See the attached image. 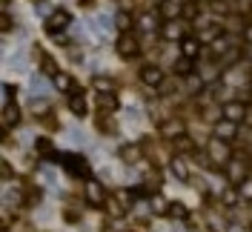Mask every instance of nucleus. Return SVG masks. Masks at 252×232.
Instances as JSON below:
<instances>
[{
	"label": "nucleus",
	"mask_w": 252,
	"mask_h": 232,
	"mask_svg": "<svg viewBox=\"0 0 252 232\" xmlns=\"http://www.w3.org/2000/svg\"><path fill=\"white\" fill-rule=\"evenodd\" d=\"M181 55L189 58V61H198V55H201V37H184L181 40Z\"/></svg>",
	"instance_id": "nucleus-12"
},
{
	"label": "nucleus",
	"mask_w": 252,
	"mask_h": 232,
	"mask_svg": "<svg viewBox=\"0 0 252 232\" xmlns=\"http://www.w3.org/2000/svg\"><path fill=\"white\" fill-rule=\"evenodd\" d=\"M92 89L94 92H115V80H112V77H103V75H94Z\"/></svg>",
	"instance_id": "nucleus-18"
},
{
	"label": "nucleus",
	"mask_w": 252,
	"mask_h": 232,
	"mask_svg": "<svg viewBox=\"0 0 252 232\" xmlns=\"http://www.w3.org/2000/svg\"><path fill=\"white\" fill-rule=\"evenodd\" d=\"M163 20H175V17H184V3L181 0H160L155 9Z\"/></svg>",
	"instance_id": "nucleus-6"
},
{
	"label": "nucleus",
	"mask_w": 252,
	"mask_h": 232,
	"mask_svg": "<svg viewBox=\"0 0 252 232\" xmlns=\"http://www.w3.org/2000/svg\"><path fill=\"white\" fill-rule=\"evenodd\" d=\"M160 135L163 138H178V135H184V121H166V124H160Z\"/></svg>",
	"instance_id": "nucleus-16"
},
{
	"label": "nucleus",
	"mask_w": 252,
	"mask_h": 232,
	"mask_svg": "<svg viewBox=\"0 0 252 232\" xmlns=\"http://www.w3.org/2000/svg\"><path fill=\"white\" fill-rule=\"evenodd\" d=\"M97 106L100 109H118V98H115V92H97Z\"/></svg>",
	"instance_id": "nucleus-21"
},
{
	"label": "nucleus",
	"mask_w": 252,
	"mask_h": 232,
	"mask_svg": "<svg viewBox=\"0 0 252 232\" xmlns=\"http://www.w3.org/2000/svg\"><path fill=\"white\" fill-rule=\"evenodd\" d=\"M29 86H32V92H34V95H46V83H43V77H40V75H32Z\"/></svg>",
	"instance_id": "nucleus-26"
},
{
	"label": "nucleus",
	"mask_w": 252,
	"mask_h": 232,
	"mask_svg": "<svg viewBox=\"0 0 252 232\" xmlns=\"http://www.w3.org/2000/svg\"><path fill=\"white\" fill-rule=\"evenodd\" d=\"M69 112H72L75 118H83V115H86V95L78 92V89L69 95Z\"/></svg>",
	"instance_id": "nucleus-14"
},
{
	"label": "nucleus",
	"mask_w": 252,
	"mask_h": 232,
	"mask_svg": "<svg viewBox=\"0 0 252 232\" xmlns=\"http://www.w3.org/2000/svg\"><path fill=\"white\" fill-rule=\"evenodd\" d=\"M37 149H40V152H49V149H52V140H49V138H40V140H37Z\"/></svg>",
	"instance_id": "nucleus-34"
},
{
	"label": "nucleus",
	"mask_w": 252,
	"mask_h": 232,
	"mask_svg": "<svg viewBox=\"0 0 252 232\" xmlns=\"http://www.w3.org/2000/svg\"><path fill=\"white\" fill-rule=\"evenodd\" d=\"M195 17H198V6H195V3L189 0L187 6H184V20H189V23H192Z\"/></svg>",
	"instance_id": "nucleus-31"
},
{
	"label": "nucleus",
	"mask_w": 252,
	"mask_h": 232,
	"mask_svg": "<svg viewBox=\"0 0 252 232\" xmlns=\"http://www.w3.org/2000/svg\"><path fill=\"white\" fill-rule=\"evenodd\" d=\"M12 26H15V23H12V15L6 12V15H3V32H9Z\"/></svg>",
	"instance_id": "nucleus-35"
},
{
	"label": "nucleus",
	"mask_w": 252,
	"mask_h": 232,
	"mask_svg": "<svg viewBox=\"0 0 252 232\" xmlns=\"http://www.w3.org/2000/svg\"><path fill=\"white\" fill-rule=\"evenodd\" d=\"M138 29L141 32H155V29H160V23H163V17L158 15V12H143V15H138Z\"/></svg>",
	"instance_id": "nucleus-11"
},
{
	"label": "nucleus",
	"mask_w": 252,
	"mask_h": 232,
	"mask_svg": "<svg viewBox=\"0 0 252 232\" xmlns=\"http://www.w3.org/2000/svg\"><path fill=\"white\" fill-rule=\"evenodd\" d=\"M169 215L181 221V218H187L189 212H187V206H184V203H178V201H175V203H169Z\"/></svg>",
	"instance_id": "nucleus-30"
},
{
	"label": "nucleus",
	"mask_w": 252,
	"mask_h": 232,
	"mask_svg": "<svg viewBox=\"0 0 252 232\" xmlns=\"http://www.w3.org/2000/svg\"><path fill=\"white\" fill-rule=\"evenodd\" d=\"M250 83H252V75H250Z\"/></svg>",
	"instance_id": "nucleus-36"
},
{
	"label": "nucleus",
	"mask_w": 252,
	"mask_h": 232,
	"mask_svg": "<svg viewBox=\"0 0 252 232\" xmlns=\"http://www.w3.org/2000/svg\"><path fill=\"white\" fill-rule=\"evenodd\" d=\"M158 32H160V40H166V43H181L184 37H189V20H184V17L163 20Z\"/></svg>",
	"instance_id": "nucleus-1"
},
{
	"label": "nucleus",
	"mask_w": 252,
	"mask_h": 232,
	"mask_svg": "<svg viewBox=\"0 0 252 232\" xmlns=\"http://www.w3.org/2000/svg\"><path fill=\"white\" fill-rule=\"evenodd\" d=\"M206 158L215 161V164H226V161H232V158H229V140L212 138L209 143H206Z\"/></svg>",
	"instance_id": "nucleus-2"
},
{
	"label": "nucleus",
	"mask_w": 252,
	"mask_h": 232,
	"mask_svg": "<svg viewBox=\"0 0 252 232\" xmlns=\"http://www.w3.org/2000/svg\"><path fill=\"white\" fill-rule=\"evenodd\" d=\"M17 124H20V106H17L15 100H6V106H3V126L12 129Z\"/></svg>",
	"instance_id": "nucleus-13"
},
{
	"label": "nucleus",
	"mask_w": 252,
	"mask_h": 232,
	"mask_svg": "<svg viewBox=\"0 0 252 232\" xmlns=\"http://www.w3.org/2000/svg\"><path fill=\"white\" fill-rule=\"evenodd\" d=\"M198 75L204 77V80H215V77H218V69H215V66H206V69H201Z\"/></svg>",
	"instance_id": "nucleus-32"
},
{
	"label": "nucleus",
	"mask_w": 252,
	"mask_h": 232,
	"mask_svg": "<svg viewBox=\"0 0 252 232\" xmlns=\"http://www.w3.org/2000/svg\"><path fill=\"white\" fill-rule=\"evenodd\" d=\"M220 115H223L226 121H235V124H241L250 112H247V106H244L241 100H229V103H223V106H220Z\"/></svg>",
	"instance_id": "nucleus-8"
},
{
	"label": "nucleus",
	"mask_w": 252,
	"mask_h": 232,
	"mask_svg": "<svg viewBox=\"0 0 252 232\" xmlns=\"http://www.w3.org/2000/svg\"><path fill=\"white\" fill-rule=\"evenodd\" d=\"M172 175L178 178V181H187L189 178V164L181 158V155H175L172 158Z\"/></svg>",
	"instance_id": "nucleus-17"
},
{
	"label": "nucleus",
	"mask_w": 252,
	"mask_h": 232,
	"mask_svg": "<svg viewBox=\"0 0 252 232\" xmlns=\"http://www.w3.org/2000/svg\"><path fill=\"white\" fill-rule=\"evenodd\" d=\"M175 146H178L181 152H192V149H195V143H192L187 135H178V138H175Z\"/></svg>",
	"instance_id": "nucleus-29"
},
{
	"label": "nucleus",
	"mask_w": 252,
	"mask_h": 232,
	"mask_svg": "<svg viewBox=\"0 0 252 232\" xmlns=\"http://www.w3.org/2000/svg\"><path fill=\"white\" fill-rule=\"evenodd\" d=\"M163 80H166V75H163V69L155 66V63H149V66L141 69V83L143 86H160Z\"/></svg>",
	"instance_id": "nucleus-7"
},
{
	"label": "nucleus",
	"mask_w": 252,
	"mask_h": 232,
	"mask_svg": "<svg viewBox=\"0 0 252 232\" xmlns=\"http://www.w3.org/2000/svg\"><path fill=\"white\" fill-rule=\"evenodd\" d=\"M241 34H244V43H247V46H252V23H247Z\"/></svg>",
	"instance_id": "nucleus-33"
},
{
	"label": "nucleus",
	"mask_w": 252,
	"mask_h": 232,
	"mask_svg": "<svg viewBox=\"0 0 252 232\" xmlns=\"http://www.w3.org/2000/svg\"><path fill=\"white\" fill-rule=\"evenodd\" d=\"M86 198H89L92 206H103V203H106V189L97 184V181L89 178V181H86Z\"/></svg>",
	"instance_id": "nucleus-10"
},
{
	"label": "nucleus",
	"mask_w": 252,
	"mask_h": 232,
	"mask_svg": "<svg viewBox=\"0 0 252 232\" xmlns=\"http://www.w3.org/2000/svg\"><path fill=\"white\" fill-rule=\"evenodd\" d=\"M149 209H152V212H169V203L163 201L160 195H155V198L149 201Z\"/></svg>",
	"instance_id": "nucleus-27"
},
{
	"label": "nucleus",
	"mask_w": 252,
	"mask_h": 232,
	"mask_svg": "<svg viewBox=\"0 0 252 232\" xmlns=\"http://www.w3.org/2000/svg\"><path fill=\"white\" fill-rule=\"evenodd\" d=\"M69 23H72V15L66 12V9H55V12H49V17H46V32L49 34H58V32H63V29H69Z\"/></svg>",
	"instance_id": "nucleus-3"
},
{
	"label": "nucleus",
	"mask_w": 252,
	"mask_h": 232,
	"mask_svg": "<svg viewBox=\"0 0 252 232\" xmlns=\"http://www.w3.org/2000/svg\"><path fill=\"white\" fill-rule=\"evenodd\" d=\"M226 172H229V181H232V184H241V181L247 178V166H244V161H241V158H235V161H229V166H226Z\"/></svg>",
	"instance_id": "nucleus-15"
},
{
	"label": "nucleus",
	"mask_w": 252,
	"mask_h": 232,
	"mask_svg": "<svg viewBox=\"0 0 252 232\" xmlns=\"http://www.w3.org/2000/svg\"><path fill=\"white\" fill-rule=\"evenodd\" d=\"M115 26H118L121 32H129V29H132V15H126V12H118V15H115Z\"/></svg>",
	"instance_id": "nucleus-24"
},
{
	"label": "nucleus",
	"mask_w": 252,
	"mask_h": 232,
	"mask_svg": "<svg viewBox=\"0 0 252 232\" xmlns=\"http://www.w3.org/2000/svg\"><path fill=\"white\" fill-rule=\"evenodd\" d=\"M118 55L121 58H135L138 52H141V40L132 34V32H121V37H118Z\"/></svg>",
	"instance_id": "nucleus-5"
},
{
	"label": "nucleus",
	"mask_w": 252,
	"mask_h": 232,
	"mask_svg": "<svg viewBox=\"0 0 252 232\" xmlns=\"http://www.w3.org/2000/svg\"><path fill=\"white\" fill-rule=\"evenodd\" d=\"M63 166H66L69 175L89 181V164H86V158H80V155H63Z\"/></svg>",
	"instance_id": "nucleus-4"
},
{
	"label": "nucleus",
	"mask_w": 252,
	"mask_h": 232,
	"mask_svg": "<svg viewBox=\"0 0 252 232\" xmlns=\"http://www.w3.org/2000/svg\"><path fill=\"white\" fill-rule=\"evenodd\" d=\"M52 83H55L58 92H66V95H69V89H72V77L66 75V72H55V75H52Z\"/></svg>",
	"instance_id": "nucleus-20"
},
{
	"label": "nucleus",
	"mask_w": 252,
	"mask_h": 232,
	"mask_svg": "<svg viewBox=\"0 0 252 232\" xmlns=\"http://www.w3.org/2000/svg\"><path fill=\"white\" fill-rule=\"evenodd\" d=\"M172 69H175V75H178V77H181V75H184V77H189V75H192V61L181 55V61H175V66H172Z\"/></svg>",
	"instance_id": "nucleus-23"
},
{
	"label": "nucleus",
	"mask_w": 252,
	"mask_h": 232,
	"mask_svg": "<svg viewBox=\"0 0 252 232\" xmlns=\"http://www.w3.org/2000/svg\"><path fill=\"white\" fill-rule=\"evenodd\" d=\"M241 198V192L238 189H223V195H220V201H223V206H232V203Z\"/></svg>",
	"instance_id": "nucleus-28"
},
{
	"label": "nucleus",
	"mask_w": 252,
	"mask_h": 232,
	"mask_svg": "<svg viewBox=\"0 0 252 232\" xmlns=\"http://www.w3.org/2000/svg\"><path fill=\"white\" fill-rule=\"evenodd\" d=\"M121 161H126V164H135V161H141V149L135 146V143H126V146H121Z\"/></svg>",
	"instance_id": "nucleus-19"
},
{
	"label": "nucleus",
	"mask_w": 252,
	"mask_h": 232,
	"mask_svg": "<svg viewBox=\"0 0 252 232\" xmlns=\"http://www.w3.org/2000/svg\"><path fill=\"white\" fill-rule=\"evenodd\" d=\"M238 192H241V201H252V178H244L238 184Z\"/></svg>",
	"instance_id": "nucleus-25"
},
{
	"label": "nucleus",
	"mask_w": 252,
	"mask_h": 232,
	"mask_svg": "<svg viewBox=\"0 0 252 232\" xmlns=\"http://www.w3.org/2000/svg\"><path fill=\"white\" fill-rule=\"evenodd\" d=\"M212 135L220 140H235L238 135V124L235 121H226V118H220L218 124H215V129H212Z\"/></svg>",
	"instance_id": "nucleus-9"
},
{
	"label": "nucleus",
	"mask_w": 252,
	"mask_h": 232,
	"mask_svg": "<svg viewBox=\"0 0 252 232\" xmlns=\"http://www.w3.org/2000/svg\"><path fill=\"white\" fill-rule=\"evenodd\" d=\"M226 43H229V37H226V34H220V37H215V40L209 43V52H212V55H226V52H229Z\"/></svg>",
	"instance_id": "nucleus-22"
}]
</instances>
